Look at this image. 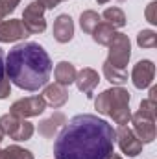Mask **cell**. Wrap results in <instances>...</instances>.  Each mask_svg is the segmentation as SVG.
I'll list each match as a JSON object with an SVG mask.
<instances>
[{"label": "cell", "instance_id": "6da1fadb", "mask_svg": "<svg viewBox=\"0 0 157 159\" xmlns=\"http://www.w3.org/2000/svg\"><path fill=\"white\" fill-rule=\"evenodd\" d=\"M113 152V126L91 113L72 117L57 133L54 143L56 159H107Z\"/></svg>", "mask_w": 157, "mask_h": 159}, {"label": "cell", "instance_id": "7a4b0ae2", "mask_svg": "<svg viewBox=\"0 0 157 159\" xmlns=\"http://www.w3.org/2000/svg\"><path fill=\"white\" fill-rule=\"evenodd\" d=\"M6 76L22 91L43 89L52 74V59L39 43L28 41L15 44L4 61Z\"/></svg>", "mask_w": 157, "mask_h": 159}, {"label": "cell", "instance_id": "3957f363", "mask_svg": "<svg viewBox=\"0 0 157 159\" xmlns=\"http://www.w3.org/2000/svg\"><path fill=\"white\" fill-rule=\"evenodd\" d=\"M131 94L124 87H111L102 91L94 98V109L100 115H107L117 122L118 126H128L131 120V109H129Z\"/></svg>", "mask_w": 157, "mask_h": 159}, {"label": "cell", "instance_id": "277c9868", "mask_svg": "<svg viewBox=\"0 0 157 159\" xmlns=\"http://www.w3.org/2000/svg\"><path fill=\"white\" fill-rule=\"evenodd\" d=\"M0 129L4 133V137H9L13 141H28L32 139L35 128L32 122L26 119H20L13 113H6L0 117Z\"/></svg>", "mask_w": 157, "mask_h": 159}, {"label": "cell", "instance_id": "5b68a950", "mask_svg": "<svg viewBox=\"0 0 157 159\" xmlns=\"http://www.w3.org/2000/svg\"><path fill=\"white\" fill-rule=\"evenodd\" d=\"M107 46H109V52H107L105 61L111 63L113 67L126 69L129 59H131V41H129V37L122 32H117Z\"/></svg>", "mask_w": 157, "mask_h": 159}, {"label": "cell", "instance_id": "8992f818", "mask_svg": "<svg viewBox=\"0 0 157 159\" xmlns=\"http://www.w3.org/2000/svg\"><path fill=\"white\" fill-rule=\"evenodd\" d=\"M129 122L133 124V128H131L133 133L137 135V139L142 144H150L155 141V117L137 111V113H131Z\"/></svg>", "mask_w": 157, "mask_h": 159}, {"label": "cell", "instance_id": "52a82bcc", "mask_svg": "<svg viewBox=\"0 0 157 159\" xmlns=\"http://www.w3.org/2000/svg\"><path fill=\"white\" fill-rule=\"evenodd\" d=\"M22 24L28 34H43L46 30V20H44V7L41 6L37 0L30 2L24 11H22Z\"/></svg>", "mask_w": 157, "mask_h": 159}, {"label": "cell", "instance_id": "ba28073f", "mask_svg": "<svg viewBox=\"0 0 157 159\" xmlns=\"http://www.w3.org/2000/svg\"><path fill=\"white\" fill-rule=\"evenodd\" d=\"M44 109H46V102L39 94V96H26V98L15 100L9 107V113L20 119H30V117H39L41 113H44Z\"/></svg>", "mask_w": 157, "mask_h": 159}, {"label": "cell", "instance_id": "9c48e42d", "mask_svg": "<svg viewBox=\"0 0 157 159\" xmlns=\"http://www.w3.org/2000/svg\"><path fill=\"white\" fill-rule=\"evenodd\" d=\"M115 141H117L118 148L122 150V154H126L128 157H137L142 152V146H144L137 139L133 129L128 128V126H118L115 129Z\"/></svg>", "mask_w": 157, "mask_h": 159}, {"label": "cell", "instance_id": "30bf717a", "mask_svg": "<svg viewBox=\"0 0 157 159\" xmlns=\"http://www.w3.org/2000/svg\"><path fill=\"white\" fill-rule=\"evenodd\" d=\"M155 78V65L152 59H141L131 70V81L137 89H148Z\"/></svg>", "mask_w": 157, "mask_h": 159}, {"label": "cell", "instance_id": "8fae6325", "mask_svg": "<svg viewBox=\"0 0 157 159\" xmlns=\"http://www.w3.org/2000/svg\"><path fill=\"white\" fill-rule=\"evenodd\" d=\"M30 34L26 32L20 19L0 20V43H17L26 39Z\"/></svg>", "mask_w": 157, "mask_h": 159}, {"label": "cell", "instance_id": "7c38bea8", "mask_svg": "<svg viewBox=\"0 0 157 159\" xmlns=\"http://www.w3.org/2000/svg\"><path fill=\"white\" fill-rule=\"evenodd\" d=\"M65 124H67V117L61 111H54L50 117H46V119H43L39 122L37 131L44 139H54V137H57V133L63 129Z\"/></svg>", "mask_w": 157, "mask_h": 159}, {"label": "cell", "instance_id": "4fadbf2b", "mask_svg": "<svg viewBox=\"0 0 157 159\" xmlns=\"http://www.w3.org/2000/svg\"><path fill=\"white\" fill-rule=\"evenodd\" d=\"M41 96L46 102V106H50L54 109H59L69 102V89L65 85H59V83H50V85L46 83Z\"/></svg>", "mask_w": 157, "mask_h": 159}, {"label": "cell", "instance_id": "5bb4252c", "mask_svg": "<svg viewBox=\"0 0 157 159\" xmlns=\"http://www.w3.org/2000/svg\"><path fill=\"white\" fill-rule=\"evenodd\" d=\"M52 34H54V39L57 43H61V44L70 43L72 37H74V20H72V17L67 15V13L57 15V19L54 20Z\"/></svg>", "mask_w": 157, "mask_h": 159}, {"label": "cell", "instance_id": "9a60e30c", "mask_svg": "<svg viewBox=\"0 0 157 159\" xmlns=\"http://www.w3.org/2000/svg\"><path fill=\"white\" fill-rule=\"evenodd\" d=\"M74 83H76V87H78L83 94H87V98H92V93H94V89L100 83V76H98V72L94 69L85 67V69H81L78 74H76Z\"/></svg>", "mask_w": 157, "mask_h": 159}, {"label": "cell", "instance_id": "2e32d148", "mask_svg": "<svg viewBox=\"0 0 157 159\" xmlns=\"http://www.w3.org/2000/svg\"><path fill=\"white\" fill-rule=\"evenodd\" d=\"M76 74H78V70H76V67H74L70 61H59V63L56 65V69H54L56 83L65 85V87H69V85L74 83Z\"/></svg>", "mask_w": 157, "mask_h": 159}, {"label": "cell", "instance_id": "e0dca14e", "mask_svg": "<svg viewBox=\"0 0 157 159\" xmlns=\"http://www.w3.org/2000/svg\"><path fill=\"white\" fill-rule=\"evenodd\" d=\"M102 72H104L105 80H107L109 83H113L115 87H122V85L128 81V72H126V69L113 67V65H111V63H107V61H104Z\"/></svg>", "mask_w": 157, "mask_h": 159}, {"label": "cell", "instance_id": "ac0fdd59", "mask_svg": "<svg viewBox=\"0 0 157 159\" xmlns=\"http://www.w3.org/2000/svg\"><path fill=\"white\" fill-rule=\"evenodd\" d=\"M115 34H117L115 28H113L111 24H107V22L102 20V22L92 30L91 35H92V41H94V43H98V44H102V46H107V44L111 43V39L115 37Z\"/></svg>", "mask_w": 157, "mask_h": 159}, {"label": "cell", "instance_id": "d6986e66", "mask_svg": "<svg viewBox=\"0 0 157 159\" xmlns=\"http://www.w3.org/2000/svg\"><path fill=\"white\" fill-rule=\"evenodd\" d=\"M102 22V15L96 13L94 9H85L81 15H79V28L85 32V34H92V30Z\"/></svg>", "mask_w": 157, "mask_h": 159}, {"label": "cell", "instance_id": "ffe728a7", "mask_svg": "<svg viewBox=\"0 0 157 159\" xmlns=\"http://www.w3.org/2000/svg\"><path fill=\"white\" fill-rule=\"evenodd\" d=\"M0 159H34V154L19 144L0 148Z\"/></svg>", "mask_w": 157, "mask_h": 159}, {"label": "cell", "instance_id": "44dd1931", "mask_svg": "<svg viewBox=\"0 0 157 159\" xmlns=\"http://www.w3.org/2000/svg\"><path fill=\"white\" fill-rule=\"evenodd\" d=\"M102 19L104 22L111 24L113 28H122L126 26V15L120 7H107L104 13H102Z\"/></svg>", "mask_w": 157, "mask_h": 159}, {"label": "cell", "instance_id": "7402d4cb", "mask_svg": "<svg viewBox=\"0 0 157 159\" xmlns=\"http://www.w3.org/2000/svg\"><path fill=\"white\" fill-rule=\"evenodd\" d=\"M137 44L141 48H155L157 46V32L155 30H141L137 34Z\"/></svg>", "mask_w": 157, "mask_h": 159}, {"label": "cell", "instance_id": "603a6c76", "mask_svg": "<svg viewBox=\"0 0 157 159\" xmlns=\"http://www.w3.org/2000/svg\"><path fill=\"white\" fill-rule=\"evenodd\" d=\"M139 111H142V113H146V115H152V117H157V104L146 98V100L141 102Z\"/></svg>", "mask_w": 157, "mask_h": 159}, {"label": "cell", "instance_id": "cb8c5ba5", "mask_svg": "<svg viewBox=\"0 0 157 159\" xmlns=\"http://www.w3.org/2000/svg\"><path fill=\"white\" fill-rule=\"evenodd\" d=\"M157 2L155 0H152L148 6H146V11H144V17H146V20L150 22V24H157Z\"/></svg>", "mask_w": 157, "mask_h": 159}, {"label": "cell", "instance_id": "d4e9b609", "mask_svg": "<svg viewBox=\"0 0 157 159\" xmlns=\"http://www.w3.org/2000/svg\"><path fill=\"white\" fill-rule=\"evenodd\" d=\"M9 94H11V81L7 76H4L0 80V100H6Z\"/></svg>", "mask_w": 157, "mask_h": 159}, {"label": "cell", "instance_id": "484cf974", "mask_svg": "<svg viewBox=\"0 0 157 159\" xmlns=\"http://www.w3.org/2000/svg\"><path fill=\"white\" fill-rule=\"evenodd\" d=\"M19 4H20V0H0V6H2V9H4L6 15L13 13V11L17 9Z\"/></svg>", "mask_w": 157, "mask_h": 159}, {"label": "cell", "instance_id": "4316f807", "mask_svg": "<svg viewBox=\"0 0 157 159\" xmlns=\"http://www.w3.org/2000/svg\"><path fill=\"white\" fill-rule=\"evenodd\" d=\"M37 2H39L44 9H54V7H57L61 2H67V0H37Z\"/></svg>", "mask_w": 157, "mask_h": 159}, {"label": "cell", "instance_id": "83f0119b", "mask_svg": "<svg viewBox=\"0 0 157 159\" xmlns=\"http://www.w3.org/2000/svg\"><path fill=\"white\" fill-rule=\"evenodd\" d=\"M4 61H6V57H4V50L0 48V80L6 76V67H4Z\"/></svg>", "mask_w": 157, "mask_h": 159}, {"label": "cell", "instance_id": "f1b7e54d", "mask_svg": "<svg viewBox=\"0 0 157 159\" xmlns=\"http://www.w3.org/2000/svg\"><path fill=\"white\" fill-rule=\"evenodd\" d=\"M155 96H157V87L155 85H150V96H148V100L155 102Z\"/></svg>", "mask_w": 157, "mask_h": 159}, {"label": "cell", "instance_id": "f546056e", "mask_svg": "<svg viewBox=\"0 0 157 159\" xmlns=\"http://www.w3.org/2000/svg\"><path fill=\"white\" fill-rule=\"evenodd\" d=\"M107 159H122V157H120L118 154H115V152H113V154H109V156H107Z\"/></svg>", "mask_w": 157, "mask_h": 159}, {"label": "cell", "instance_id": "4dcf8cb0", "mask_svg": "<svg viewBox=\"0 0 157 159\" xmlns=\"http://www.w3.org/2000/svg\"><path fill=\"white\" fill-rule=\"evenodd\" d=\"M4 17H6V13H4V9H2V6H0V20H4Z\"/></svg>", "mask_w": 157, "mask_h": 159}, {"label": "cell", "instance_id": "1f68e13d", "mask_svg": "<svg viewBox=\"0 0 157 159\" xmlns=\"http://www.w3.org/2000/svg\"><path fill=\"white\" fill-rule=\"evenodd\" d=\"M96 2H98V4H107L109 0H96Z\"/></svg>", "mask_w": 157, "mask_h": 159}, {"label": "cell", "instance_id": "d6a6232c", "mask_svg": "<svg viewBox=\"0 0 157 159\" xmlns=\"http://www.w3.org/2000/svg\"><path fill=\"white\" fill-rule=\"evenodd\" d=\"M2 139H4V133H2V129H0V143H2Z\"/></svg>", "mask_w": 157, "mask_h": 159}, {"label": "cell", "instance_id": "836d02e7", "mask_svg": "<svg viewBox=\"0 0 157 159\" xmlns=\"http://www.w3.org/2000/svg\"><path fill=\"white\" fill-rule=\"evenodd\" d=\"M120 2H126V0H120Z\"/></svg>", "mask_w": 157, "mask_h": 159}]
</instances>
